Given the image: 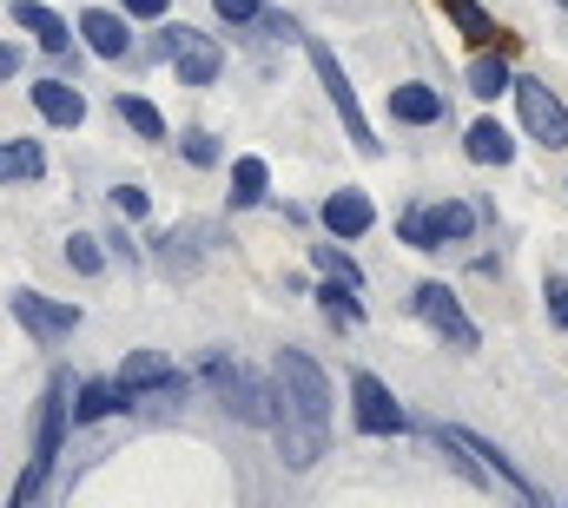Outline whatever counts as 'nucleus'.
Segmentation results:
<instances>
[{"label":"nucleus","mask_w":568,"mask_h":508,"mask_svg":"<svg viewBox=\"0 0 568 508\" xmlns=\"http://www.w3.org/2000/svg\"><path fill=\"white\" fill-rule=\"evenodd\" d=\"M13 20H20L47 53H67V47H73V27H67L53 7H40V0H13Z\"/></svg>","instance_id":"obj_13"},{"label":"nucleus","mask_w":568,"mask_h":508,"mask_svg":"<svg viewBox=\"0 0 568 508\" xmlns=\"http://www.w3.org/2000/svg\"><path fill=\"white\" fill-rule=\"evenodd\" d=\"M205 377H212L219 389H225V409H232L239 423H258V429L272 423V389H265V383L252 377V370H239V364L212 357V364H205Z\"/></svg>","instance_id":"obj_6"},{"label":"nucleus","mask_w":568,"mask_h":508,"mask_svg":"<svg viewBox=\"0 0 568 508\" xmlns=\"http://www.w3.org/2000/svg\"><path fill=\"white\" fill-rule=\"evenodd\" d=\"M120 120L140 132V139H165V120H159V106L140 100V93H120Z\"/></svg>","instance_id":"obj_25"},{"label":"nucleus","mask_w":568,"mask_h":508,"mask_svg":"<svg viewBox=\"0 0 568 508\" xmlns=\"http://www.w3.org/2000/svg\"><path fill=\"white\" fill-rule=\"evenodd\" d=\"M509 80H516V73H509L496 53H476V67H469V93H476V100H496V93H509Z\"/></svg>","instance_id":"obj_22"},{"label":"nucleus","mask_w":568,"mask_h":508,"mask_svg":"<svg viewBox=\"0 0 568 508\" xmlns=\"http://www.w3.org/2000/svg\"><path fill=\"white\" fill-rule=\"evenodd\" d=\"M509 152H516V145H509V132L496 126V120H476V126H469V159H476V165H509Z\"/></svg>","instance_id":"obj_19"},{"label":"nucleus","mask_w":568,"mask_h":508,"mask_svg":"<svg viewBox=\"0 0 568 508\" xmlns=\"http://www.w3.org/2000/svg\"><path fill=\"white\" fill-rule=\"evenodd\" d=\"M113 212H120V219H145V192L140 185H120V192H113Z\"/></svg>","instance_id":"obj_32"},{"label":"nucleus","mask_w":568,"mask_h":508,"mask_svg":"<svg viewBox=\"0 0 568 508\" xmlns=\"http://www.w3.org/2000/svg\"><path fill=\"white\" fill-rule=\"evenodd\" d=\"M417 311H424L429 331H443L456 350H476V324L463 317V304H456V291H443V284H417Z\"/></svg>","instance_id":"obj_11"},{"label":"nucleus","mask_w":568,"mask_h":508,"mask_svg":"<svg viewBox=\"0 0 568 508\" xmlns=\"http://www.w3.org/2000/svg\"><path fill=\"white\" fill-rule=\"evenodd\" d=\"M324 225H331L337 238H364V232L377 225V212H371V199H364V192H331V205H324Z\"/></svg>","instance_id":"obj_16"},{"label":"nucleus","mask_w":568,"mask_h":508,"mask_svg":"<svg viewBox=\"0 0 568 508\" xmlns=\"http://www.w3.org/2000/svg\"><path fill=\"white\" fill-rule=\"evenodd\" d=\"M549 317L568 331V284H549Z\"/></svg>","instance_id":"obj_34"},{"label":"nucleus","mask_w":568,"mask_h":508,"mask_svg":"<svg viewBox=\"0 0 568 508\" xmlns=\"http://www.w3.org/2000/svg\"><path fill=\"white\" fill-rule=\"evenodd\" d=\"M317 271H324V277H337V284H357V264L337 252V245H317Z\"/></svg>","instance_id":"obj_27"},{"label":"nucleus","mask_w":568,"mask_h":508,"mask_svg":"<svg viewBox=\"0 0 568 508\" xmlns=\"http://www.w3.org/2000/svg\"><path fill=\"white\" fill-rule=\"evenodd\" d=\"M278 396L304 416V423H317V429L331 423V383H324V370H317L304 350H284L278 357Z\"/></svg>","instance_id":"obj_2"},{"label":"nucleus","mask_w":568,"mask_h":508,"mask_svg":"<svg viewBox=\"0 0 568 508\" xmlns=\"http://www.w3.org/2000/svg\"><path fill=\"white\" fill-rule=\"evenodd\" d=\"M13 317L33 331V344H60L80 331V311L60 304V297H40V291H13Z\"/></svg>","instance_id":"obj_10"},{"label":"nucleus","mask_w":568,"mask_h":508,"mask_svg":"<svg viewBox=\"0 0 568 508\" xmlns=\"http://www.w3.org/2000/svg\"><path fill=\"white\" fill-rule=\"evenodd\" d=\"M0 179H7V185H13V179H40V145H33V139L0 145Z\"/></svg>","instance_id":"obj_24"},{"label":"nucleus","mask_w":568,"mask_h":508,"mask_svg":"<svg viewBox=\"0 0 568 508\" xmlns=\"http://www.w3.org/2000/svg\"><path fill=\"white\" fill-rule=\"evenodd\" d=\"M67 389H73V383L53 377V383H47V396H40V429H33V456H27V476L13 482V508L33 502V496L47 489V469H53V456H60V436H67Z\"/></svg>","instance_id":"obj_1"},{"label":"nucleus","mask_w":568,"mask_h":508,"mask_svg":"<svg viewBox=\"0 0 568 508\" xmlns=\"http://www.w3.org/2000/svg\"><path fill=\"white\" fill-rule=\"evenodd\" d=\"M390 120H404V126H429V120H443V93L424 87V80L390 87Z\"/></svg>","instance_id":"obj_17"},{"label":"nucleus","mask_w":568,"mask_h":508,"mask_svg":"<svg viewBox=\"0 0 568 508\" xmlns=\"http://www.w3.org/2000/svg\"><path fill=\"white\" fill-rule=\"evenodd\" d=\"M80 33H87V47H93L100 60H120V53L133 47V33H126V20H120V13H106V7H93V13H80Z\"/></svg>","instance_id":"obj_15"},{"label":"nucleus","mask_w":568,"mask_h":508,"mask_svg":"<svg viewBox=\"0 0 568 508\" xmlns=\"http://www.w3.org/2000/svg\"><path fill=\"white\" fill-rule=\"evenodd\" d=\"M436 7L456 20V33H463V40H476V47H489V40H496V20H489L476 0H436Z\"/></svg>","instance_id":"obj_20"},{"label":"nucleus","mask_w":568,"mask_h":508,"mask_svg":"<svg viewBox=\"0 0 568 508\" xmlns=\"http://www.w3.org/2000/svg\"><path fill=\"white\" fill-rule=\"evenodd\" d=\"M509 93H516V106H523V126L536 132L542 145H568V106L542 87V80H509Z\"/></svg>","instance_id":"obj_7"},{"label":"nucleus","mask_w":568,"mask_h":508,"mask_svg":"<svg viewBox=\"0 0 568 508\" xmlns=\"http://www.w3.org/2000/svg\"><path fill=\"white\" fill-rule=\"evenodd\" d=\"M351 403H357V429L364 436H404V403L371 377V370L351 377Z\"/></svg>","instance_id":"obj_9"},{"label":"nucleus","mask_w":568,"mask_h":508,"mask_svg":"<svg viewBox=\"0 0 568 508\" xmlns=\"http://www.w3.org/2000/svg\"><path fill=\"white\" fill-rule=\"evenodd\" d=\"M265 429L278 436V449H284V463H291V469H311V463L324 456V429H317V423H304L278 389H272V423H265Z\"/></svg>","instance_id":"obj_8"},{"label":"nucleus","mask_w":568,"mask_h":508,"mask_svg":"<svg viewBox=\"0 0 568 508\" xmlns=\"http://www.w3.org/2000/svg\"><path fill=\"white\" fill-rule=\"evenodd\" d=\"M351 291H357V284H337V277L317 291V297H324V311H331L337 324H357V297H351Z\"/></svg>","instance_id":"obj_26"},{"label":"nucleus","mask_w":568,"mask_h":508,"mask_svg":"<svg viewBox=\"0 0 568 508\" xmlns=\"http://www.w3.org/2000/svg\"><path fill=\"white\" fill-rule=\"evenodd\" d=\"M179 145H185V159H192V165H219V139H212V132H185Z\"/></svg>","instance_id":"obj_28"},{"label":"nucleus","mask_w":568,"mask_h":508,"mask_svg":"<svg viewBox=\"0 0 568 508\" xmlns=\"http://www.w3.org/2000/svg\"><path fill=\"white\" fill-rule=\"evenodd\" d=\"M311 67H317V80H324V93H331V106L344 113V132L357 139V152H377L384 139L371 132V120H364V106H357V87L344 80V67H337V53H331L324 40H311Z\"/></svg>","instance_id":"obj_4"},{"label":"nucleus","mask_w":568,"mask_h":508,"mask_svg":"<svg viewBox=\"0 0 568 508\" xmlns=\"http://www.w3.org/2000/svg\"><path fill=\"white\" fill-rule=\"evenodd\" d=\"M120 389H126V396H140V389H179V364L159 357V350H133V357L120 364Z\"/></svg>","instance_id":"obj_12"},{"label":"nucleus","mask_w":568,"mask_h":508,"mask_svg":"<svg viewBox=\"0 0 568 508\" xmlns=\"http://www.w3.org/2000/svg\"><path fill=\"white\" fill-rule=\"evenodd\" d=\"M133 396L120 389V383H87L80 389V403H67L73 409V423H100V416H113V409H126Z\"/></svg>","instance_id":"obj_18"},{"label":"nucleus","mask_w":568,"mask_h":508,"mask_svg":"<svg viewBox=\"0 0 568 508\" xmlns=\"http://www.w3.org/2000/svg\"><path fill=\"white\" fill-rule=\"evenodd\" d=\"M404 245H410V252H436V232H429L424 212H410V219H404Z\"/></svg>","instance_id":"obj_29"},{"label":"nucleus","mask_w":568,"mask_h":508,"mask_svg":"<svg viewBox=\"0 0 568 508\" xmlns=\"http://www.w3.org/2000/svg\"><path fill=\"white\" fill-rule=\"evenodd\" d=\"M212 7H219L225 20H252V13H258V0H212Z\"/></svg>","instance_id":"obj_33"},{"label":"nucleus","mask_w":568,"mask_h":508,"mask_svg":"<svg viewBox=\"0 0 568 508\" xmlns=\"http://www.w3.org/2000/svg\"><path fill=\"white\" fill-rule=\"evenodd\" d=\"M252 20H258L265 33H278V40H297V20H291V13H278V7H258Z\"/></svg>","instance_id":"obj_30"},{"label":"nucleus","mask_w":568,"mask_h":508,"mask_svg":"<svg viewBox=\"0 0 568 508\" xmlns=\"http://www.w3.org/2000/svg\"><path fill=\"white\" fill-rule=\"evenodd\" d=\"M33 106H40V120H53V126H80V120H87V100H80V87H67V80H33Z\"/></svg>","instance_id":"obj_14"},{"label":"nucleus","mask_w":568,"mask_h":508,"mask_svg":"<svg viewBox=\"0 0 568 508\" xmlns=\"http://www.w3.org/2000/svg\"><path fill=\"white\" fill-rule=\"evenodd\" d=\"M265 185H272L265 159H239V165H232V205H258V199H265Z\"/></svg>","instance_id":"obj_23"},{"label":"nucleus","mask_w":568,"mask_h":508,"mask_svg":"<svg viewBox=\"0 0 568 508\" xmlns=\"http://www.w3.org/2000/svg\"><path fill=\"white\" fill-rule=\"evenodd\" d=\"M443 449L476 456V463H469V476H476V482H503L516 502H542V496H536V482H523V476H516V463H509L496 443H483V436H469V429H443Z\"/></svg>","instance_id":"obj_3"},{"label":"nucleus","mask_w":568,"mask_h":508,"mask_svg":"<svg viewBox=\"0 0 568 508\" xmlns=\"http://www.w3.org/2000/svg\"><path fill=\"white\" fill-rule=\"evenodd\" d=\"M424 219H429V232H436V245H443V238H469V232H476V205H463V199H443V205L424 212Z\"/></svg>","instance_id":"obj_21"},{"label":"nucleus","mask_w":568,"mask_h":508,"mask_svg":"<svg viewBox=\"0 0 568 508\" xmlns=\"http://www.w3.org/2000/svg\"><path fill=\"white\" fill-rule=\"evenodd\" d=\"M562 7H568V0H562Z\"/></svg>","instance_id":"obj_37"},{"label":"nucleus","mask_w":568,"mask_h":508,"mask_svg":"<svg viewBox=\"0 0 568 508\" xmlns=\"http://www.w3.org/2000/svg\"><path fill=\"white\" fill-rule=\"evenodd\" d=\"M165 60H172V73H179V87H212L219 67H225L219 40L199 33V27H172V33H165Z\"/></svg>","instance_id":"obj_5"},{"label":"nucleus","mask_w":568,"mask_h":508,"mask_svg":"<svg viewBox=\"0 0 568 508\" xmlns=\"http://www.w3.org/2000/svg\"><path fill=\"white\" fill-rule=\"evenodd\" d=\"M13 73H20V53H13V47H0V80H13Z\"/></svg>","instance_id":"obj_36"},{"label":"nucleus","mask_w":568,"mask_h":508,"mask_svg":"<svg viewBox=\"0 0 568 508\" xmlns=\"http://www.w3.org/2000/svg\"><path fill=\"white\" fill-rule=\"evenodd\" d=\"M67 257H73L80 271H100V238H87V232H73V245H67Z\"/></svg>","instance_id":"obj_31"},{"label":"nucleus","mask_w":568,"mask_h":508,"mask_svg":"<svg viewBox=\"0 0 568 508\" xmlns=\"http://www.w3.org/2000/svg\"><path fill=\"white\" fill-rule=\"evenodd\" d=\"M126 13H140V20H152V13H165V0H126Z\"/></svg>","instance_id":"obj_35"}]
</instances>
